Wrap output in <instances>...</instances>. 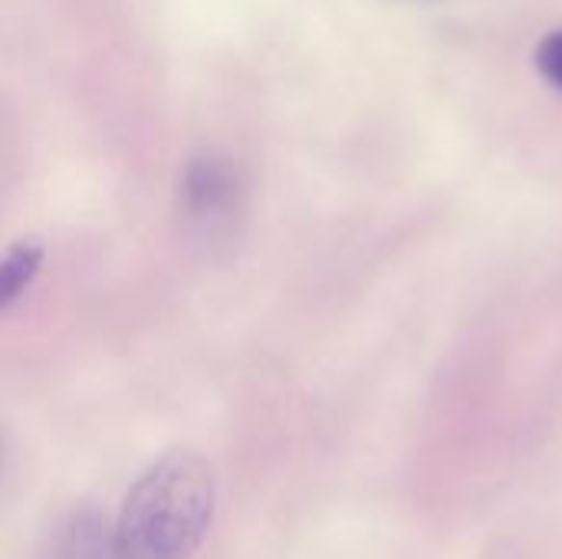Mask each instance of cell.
<instances>
[{"mask_svg": "<svg viewBox=\"0 0 562 559\" xmlns=\"http://www.w3.org/2000/svg\"><path fill=\"white\" fill-rule=\"evenodd\" d=\"M537 69L557 86L562 89V26L547 33L537 46Z\"/></svg>", "mask_w": 562, "mask_h": 559, "instance_id": "5", "label": "cell"}, {"mask_svg": "<svg viewBox=\"0 0 562 559\" xmlns=\"http://www.w3.org/2000/svg\"><path fill=\"white\" fill-rule=\"evenodd\" d=\"M0 471H3V441H0Z\"/></svg>", "mask_w": 562, "mask_h": 559, "instance_id": "6", "label": "cell"}, {"mask_svg": "<svg viewBox=\"0 0 562 559\" xmlns=\"http://www.w3.org/2000/svg\"><path fill=\"white\" fill-rule=\"evenodd\" d=\"M49 559H112V534L105 521L95 511H76L63 524Z\"/></svg>", "mask_w": 562, "mask_h": 559, "instance_id": "3", "label": "cell"}, {"mask_svg": "<svg viewBox=\"0 0 562 559\" xmlns=\"http://www.w3.org/2000/svg\"><path fill=\"white\" fill-rule=\"evenodd\" d=\"M214 471L194 451H168L128 488L112 559H191L214 521Z\"/></svg>", "mask_w": 562, "mask_h": 559, "instance_id": "1", "label": "cell"}, {"mask_svg": "<svg viewBox=\"0 0 562 559\" xmlns=\"http://www.w3.org/2000/svg\"><path fill=\"white\" fill-rule=\"evenodd\" d=\"M43 267V244L36 237H20L0 254V313H7L36 280Z\"/></svg>", "mask_w": 562, "mask_h": 559, "instance_id": "4", "label": "cell"}, {"mask_svg": "<svg viewBox=\"0 0 562 559\" xmlns=\"http://www.w3.org/2000/svg\"><path fill=\"white\" fill-rule=\"evenodd\" d=\"M244 204V185L231 158L217 152H201L184 161L178 178V214L184 231L204 244L217 247L234 237Z\"/></svg>", "mask_w": 562, "mask_h": 559, "instance_id": "2", "label": "cell"}]
</instances>
